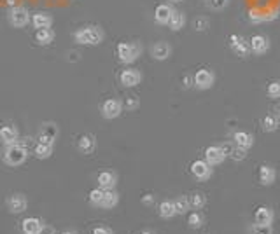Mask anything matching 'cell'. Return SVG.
Masks as SVG:
<instances>
[{"label": "cell", "instance_id": "1", "mask_svg": "<svg viewBox=\"0 0 280 234\" xmlns=\"http://www.w3.org/2000/svg\"><path fill=\"white\" fill-rule=\"evenodd\" d=\"M104 30L100 27H84V28H79V30L74 34V39H76L77 44L81 46H98V44L104 42Z\"/></svg>", "mask_w": 280, "mask_h": 234}, {"label": "cell", "instance_id": "2", "mask_svg": "<svg viewBox=\"0 0 280 234\" xmlns=\"http://www.w3.org/2000/svg\"><path fill=\"white\" fill-rule=\"evenodd\" d=\"M142 55V46L138 42H121L118 44V58L121 63L131 65Z\"/></svg>", "mask_w": 280, "mask_h": 234}, {"label": "cell", "instance_id": "3", "mask_svg": "<svg viewBox=\"0 0 280 234\" xmlns=\"http://www.w3.org/2000/svg\"><path fill=\"white\" fill-rule=\"evenodd\" d=\"M28 158L27 147H23L21 143H14V145H7L6 152H4V161L9 166H21Z\"/></svg>", "mask_w": 280, "mask_h": 234}, {"label": "cell", "instance_id": "4", "mask_svg": "<svg viewBox=\"0 0 280 234\" xmlns=\"http://www.w3.org/2000/svg\"><path fill=\"white\" fill-rule=\"evenodd\" d=\"M193 82H195L196 89L207 91V89H210L216 84V73L210 70V68H200V70H196L195 75H193Z\"/></svg>", "mask_w": 280, "mask_h": 234}, {"label": "cell", "instance_id": "5", "mask_svg": "<svg viewBox=\"0 0 280 234\" xmlns=\"http://www.w3.org/2000/svg\"><path fill=\"white\" fill-rule=\"evenodd\" d=\"M7 19H9V24L14 28H23L30 23V12H28L27 7L23 6H16L9 9V14H7Z\"/></svg>", "mask_w": 280, "mask_h": 234}, {"label": "cell", "instance_id": "6", "mask_svg": "<svg viewBox=\"0 0 280 234\" xmlns=\"http://www.w3.org/2000/svg\"><path fill=\"white\" fill-rule=\"evenodd\" d=\"M214 173V166L205 161V159H196L191 164V175L195 176L198 182H207V180L212 176Z\"/></svg>", "mask_w": 280, "mask_h": 234}, {"label": "cell", "instance_id": "7", "mask_svg": "<svg viewBox=\"0 0 280 234\" xmlns=\"http://www.w3.org/2000/svg\"><path fill=\"white\" fill-rule=\"evenodd\" d=\"M249 46H250V53L256 56H263L270 51V39L266 35L256 34L250 37L249 40Z\"/></svg>", "mask_w": 280, "mask_h": 234}, {"label": "cell", "instance_id": "8", "mask_svg": "<svg viewBox=\"0 0 280 234\" xmlns=\"http://www.w3.org/2000/svg\"><path fill=\"white\" fill-rule=\"evenodd\" d=\"M228 158L226 150L222 149V145H208L205 149V161H207L210 166H217V164H222Z\"/></svg>", "mask_w": 280, "mask_h": 234}, {"label": "cell", "instance_id": "9", "mask_svg": "<svg viewBox=\"0 0 280 234\" xmlns=\"http://www.w3.org/2000/svg\"><path fill=\"white\" fill-rule=\"evenodd\" d=\"M60 135V129L55 122H44L42 128L39 131V142L40 143H48V145H53L56 142Z\"/></svg>", "mask_w": 280, "mask_h": 234}, {"label": "cell", "instance_id": "10", "mask_svg": "<svg viewBox=\"0 0 280 234\" xmlns=\"http://www.w3.org/2000/svg\"><path fill=\"white\" fill-rule=\"evenodd\" d=\"M123 112V103L116 98H109L102 105V117L104 119H116L121 116Z\"/></svg>", "mask_w": 280, "mask_h": 234}, {"label": "cell", "instance_id": "11", "mask_svg": "<svg viewBox=\"0 0 280 234\" xmlns=\"http://www.w3.org/2000/svg\"><path fill=\"white\" fill-rule=\"evenodd\" d=\"M229 46H231L235 55L240 56V58H247V56H249V53H250L249 42H247L244 37L238 35V34H235V35L229 37Z\"/></svg>", "mask_w": 280, "mask_h": 234}, {"label": "cell", "instance_id": "12", "mask_svg": "<svg viewBox=\"0 0 280 234\" xmlns=\"http://www.w3.org/2000/svg\"><path fill=\"white\" fill-rule=\"evenodd\" d=\"M119 81L125 88H135L142 82V73H140L137 68H126V70L121 72L119 75Z\"/></svg>", "mask_w": 280, "mask_h": 234}, {"label": "cell", "instance_id": "13", "mask_svg": "<svg viewBox=\"0 0 280 234\" xmlns=\"http://www.w3.org/2000/svg\"><path fill=\"white\" fill-rule=\"evenodd\" d=\"M7 208H9V212L14 213V215L27 212V208H28L27 196H25V194H12V196H9V199H7Z\"/></svg>", "mask_w": 280, "mask_h": 234}, {"label": "cell", "instance_id": "14", "mask_svg": "<svg viewBox=\"0 0 280 234\" xmlns=\"http://www.w3.org/2000/svg\"><path fill=\"white\" fill-rule=\"evenodd\" d=\"M151 56L154 58L156 61H165L172 56V46L165 40H159V42L152 44L151 47Z\"/></svg>", "mask_w": 280, "mask_h": 234}, {"label": "cell", "instance_id": "15", "mask_svg": "<svg viewBox=\"0 0 280 234\" xmlns=\"http://www.w3.org/2000/svg\"><path fill=\"white\" fill-rule=\"evenodd\" d=\"M275 220V212L270 206H259L254 212V222L261 224V225H271Z\"/></svg>", "mask_w": 280, "mask_h": 234}, {"label": "cell", "instance_id": "16", "mask_svg": "<svg viewBox=\"0 0 280 234\" xmlns=\"http://www.w3.org/2000/svg\"><path fill=\"white\" fill-rule=\"evenodd\" d=\"M275 180H277V170L271 164H263L259 168V182H261V186L270 187L275 184Z\"/></svg>", "mask_w": 280, "mask_h": 234}, {"label": "cell", "instance_id": "17", "mask_svg": "<svg viewBox=\"0 0 280 234\" xmlns=\"http://www.w3.org/2000/svg\"><path fill=\"white\" fill-rule=\"evenodd\" d=\"M44 227V220L39 217H27L21 222L23 234H39Z\"/></svg>", "mask_w": 280, "mask_h": 234}, {"label": "cell", "instance_id": "18", "mask_svg": "<svg viewBox=\"0 0 280 234\" xmlns=\"http://www.w3.org/2000/svg\"><path fill=\"white\" fill-rule=\"evenodd\" d=\"M0 140H2L4 145H14L19 140V133L18 129L12 124H6L0 128Z\"/></svg>", "mask_w": 280, "mask_h": 234}, {"label": "cell", "instance_id": "19", "mask_svg": "<svg viewBox=\"0 0 280 234\" xmlns=\"http://www.w3.org/2000/svg\"><path fill=\"white\" fill-rule=\"evenodd\" d=\"M77 149H79L81 154H93L95 149H97V138L93 137V135H82V137L79 138V142H77Z\"/></svg>", "mask_w": 280, "mask_h": 234}, {"label": "cell", "instance_id": "20", "mask_svg": "<svg viewBox=\"0 0 280 234\" xmlns=\"http://www.w3.org/2000/svg\"><path fill=\"white\" fill-rule=\"evenodd\" d=\"M175 9L170 6V4H159L154 11V21L158 24H168L170 21V16Z\"/></svg>", "mask_w": 280, "mask_h": 234}, {"label": "cell", "instance_id": "21", "mask_svg": "<svg viewBox=\"0 0 280 234\" xmlns=\"http://www.w3.org/2000/svg\"><path fill=\"white\" fill-rule=\"evenodd\" d=\"M233 143L237 147H242V149L249 150L250 147L254 145V135L247 133V131H235L233 133Z\"/></svg>", "mask_w": 280, "mask_h": 234}, {"label": "cell", "instance_id": "22", "mask_svg": "<svg viewBox=\"0 0 280 234\" xmlns=\"http://www.w3.org/2000/svg\"><path fill=\"white\" fill-rule=\"evenodd\" d=\"M98 187L105 189V191H112L114 187L118 186V175L114 171H102L97 178Z\"/></svg>", "mask_w": 280, "mask_h": 234}, {"label": "cell", "instance_id": "23", "mask_svg": "<svg viewBox=\"0 0 280 234\" xmlns=\"http://www.w3.org/2000/svg\"><path fill=\"white\" fill-rule=\"evenodd\" d=\"M167 27L170 28L172 32H180L184 27H186V14H184L182 11H174Z\"/></svg>", "mask_w": 280, "mask_h": 234}, {"label": "cell", "instance_id": "24", "mask_svg": "<svg viewBox=\"0 0 280 234\" xmlns=\"http://www.w3.org/2000/svg\"><path fill=\"white\" fill-rule=\"evenodd\" d=\"M32 24H34V28H37V30L51 28L53 18H51V14H46V12H37V14L32 16Z\"/></svg>", "mask_w": 280, "mask_h": 234}, {"label": "cell", "instance_id": "25", "mask_svg": "<svg viewBox=\"0 0 280 234\" xmlns=\"http://www.w3.org/2000/svg\"><path fill=\"white\" fill-rule=\"evenodd\" d=\"M55 32L51 30V28H42V30H37L35 34V40L39 46H49V44L55 40Z\"/></svg>", "mask_w": 280, "mask_h": 234}, {"label": "cell", "instance_id": "26", "mask_svg": "<svg viewBox=\"0 0 280 234\" xmlns=\"http://www.w3.org/2000/svg\"><path fill=\"white\" fill-rule=\"evenodd\" d=\"M158 213H159V217L161 219H174V217L177 215V212H175V204H174V201H161L159 203V206H158Z\"/></svg>", "mask_w": 280, "mask_h": 234}, {"label": "cell", "instance_id": "27", "mask_svg": "<svg viewBox=\"0 0 280 234\" xmlns=\"http://www.w3.org/2000/svg\"><path fill=\"white\" fill-rule=\"evenodd\" d=\"M188 199H189V206H191L193 210H201V208H205V204H207V196L200 191L193 192Z\"/></svg>", "mask_w": 280, "mask_h": 234}, {"label": "cell", "instance_id": "28", "mask_svg": "<svg viewBox=\"0 0 280 234\" xmlns=\"http://www.w3.org/2000/svg\"><path fill=\"white\" fill-rule=\"evenodd\" d=\"M261 126L263 131H266V133H275L278 129V117H275L273 114H266L261 121Z\"/></svg>", "mask_w": 280, "mask_h": 234}, {"label": "cell", "instance_id": "29", "mask_svg": "<svg viewBox=\"0 0 280 234\" xmlns=\"http://www.w3.org/2000/svg\"><path fill=\"white\" fill-rule=\"evenodd\" d=\"M34 154L37 159H49L53 155V145L37 142V145L34 147Z\"/></svg>", "mask_w": 280, "mask_h": 234}, {"label": "cell", "instance_id": "30", "mask_svg": "<svg viewBox=\"0 0 280 234\" xmlns=\"http://www.w3.org/2000/svg\"><path fill=\"white\" fill-rule=\"evenodd\" d=\"M119 203V194L116 191H105V198H104V203H102L100 208L104 210H110V208H116Z\"/></svg>", "mask_w": 280, "mask_h": 234}, {"label": "cell", "instance_id": "31", "mask_svg": "<svg viewBox=\"0 0 280 234\" xmlns=\"http://www.w3.org/2000/svg\"><path fill=\"white\" fill-rule=\"evenodd\" d=\"M104 198H105V189H102V187H97V189H93V191L89 192V203H91L93 206H97V208L102 206Z\"/></svg>", "mask_w": 280, "mask_h": 234}, {"label": "cell", "instance_id": "32", "mask_svg": "<svg viewBox=\"0 0 280 234\" xmlns=\"http://www.w3.org/2000/svg\"><path fill=\"white\" fill-rule=\"evenodd\" d=\"M174 204H175V212H177V215H186V213L191 210V206H189V199H188V196H179L175 201H174Z\"/></svg>", "mask_w": 280, "mask_h": 234}, {"label": "cell", "instance_id": "33", "mask_svg": "<svg viewBox=\"0 0 280 234\" xmlns=\"http://www.w3.org/2000/svg\"><path fill=\"white\" fill-rule=\"evenodd\" d=\"M203 224H205V217L201 215V213H200L198 210L193 212L191 215L188 217V225H189L191 229H200Z\"/></svg>", "mask_w": 280, "mask_h": 234}, {"label": "cell", "instance_id": "34", "mask_svg": "<svg viewBox=\"0 0 280 234\" xmlns=\"http://www.w3.org/2000/svg\"><path fill=\"white\" fill-rule=\"evenodd\" d=\"M266 94H268L270 100H278L280 98V79L270 82L268 88H266Z\"/></svg>", "mask_w": 280, "mask_h": 234}, {"label": "cell", "instance_id": "35", "mask_svg": "<svg viewBox=\"0 0 280 234\" xmlns=\"http://www.w3.org/2000/svg\"><path fill=\"white\" fill-rule=\"evenodd\" d=\"M205 4H207V7L210 11H224L226 7L229 6V0H205Z\"/></svg>", "mask_w": 280, "mask_h": 234}, {"label": "cell", "instance_id": "36", "mask_svg": "<svg viewBox=\"0 0 280 234\" xmlns=\"http://www.w3.org/2000/svg\"><path fill=\"white\" fill-rule=\"evenodd\" d=\"M228 155L233 159V161H238V163H240V161H244V159H247V155H249V154H247V150H245V149H242V147L233 145V147H231V150L228 152Z\"/></svg>", "mask_w": 280, "mask_h": 234}, {"label": "cell", "instance_id": "37", "mask_svg": "<svg viewBox=\"0 0 280 234\" xmlns=\"http://www.w3.org/2000/svg\"><path fill=\"white\" fill-rule=\"evenodd\" d=\"M250 234H273V225H261L254 222L250 225Z\"/></svg>", "mask_w": 280, "mask_h": 234}, {"label": "cell", "instance_id": "38", "mask_svg": "<svg viewBox=\"0 0 280 234\" xmlns=\"http://www.w3.org/2000/svg\"><path fill=\"white\" fill-rule=\"evenodd\" d=\"M193 27H195L196 32H207L210 27V21L205 16H198V18L195 19V23H193Z\"/></svg>", "mask_w": 280, "mask_h": 234}, {"label": "cell", "instance_id": "39", "mask_svg": "<svg viewBox=\"0 0 280 234\" xmlns=\"http://www.w3.org/2000/svg\"><path fill=\"white\" fill-rule=\"evenodd\" d=\"M138 98H126V101H125V105L123 107H126L128 110H137L138 109Z\"/></svg>", "mask_w": 280, "mask_h": 234}, {"label": "cell", "instance_id": "40", "mask_svg": "<svg viewBox=\"0 0 280 234\" xmlns=\"http://www.w3.org/2000/svg\"><path fill=\"white\" fill-rule=\"evenodd\" d=\"M93 234H114L110 227H104V225H98V227L93 229Z\"/></svg>", "mask_w": 280, "mask_h": 234}, {"label": "cell", "instance_id": "41", "mask_svg": "<svg viewBox=\"0 0 280 234\" xmlns=\"http://www.w3.org/2000/svg\"><path fill=\"white\" fill-rule=\"evenodd\" d=\"M152 203H154V196H152V194H144L142 196V204H146V206H151Z\"/></svg>", "mask_w": 280, "mask_h": 234}, {"label": "cell", "instance_id": "42", "mask_svg": "<svg viewBox=\"0 0 280 234\" xmlns=\"http://www.w3.org/2000/svg\"><path fill=\"white\" fill-rule=\"evenodd\" d=\"M182 84H184V88H191V86H195V82H193V77L191 75H184L182 77Z\"/></svg>", "mask_w": 280, "mask_h": 234}, {"label": "cell", "instance_id": "43", "mask_svg": "<svg viewBox=\"0 0 280 234\" xmlns=\"http://www.w3.org/2000/svg\"><path fill=\"white\" fill-rule=\"evenodd\" d=\"M39 234H56V231H55V229L51 227V225H46V224H44L42 231H40Z\"/></svg>", "mask_w": 280, "mask_h": 234}, {"label": "cell", "instance_id": "44", "mask_svg": "<svg viewBox=\"0 0 280 234\" xmlns=\"http://www.w3.org/2000/svg\"><path fill=\"white\" fill-rule=\"evenodd\" d=\"M61 234H77V231H72V229H67V231H63Z\"/></svg>", "mask_w": 280, "mask_h": 234}, {"label": "cell", "instance_id": "45", "mask_svg": "<svg viewBox=\"0 0 280 234\" xmlns=\"http://www.w3.org/2000/svg\"><path fill=\"white\" fill-rule=\"evenodd\" d=\"M140 234H156V232H152V231H142Z\"/></svg>", "mask_w": 280, "mask_h": 234}, {"label": "cell", "instance_id": "46", "mask_svg": "<svg viewBox=\"0 0 280 234\" xmlns=\"http://www.w3.org/2000/svg\"><path fill=\"white\" fill-rule=\"evenodd\" d=\"M277 117H278V119H280V105H278V107H277Z\"/></svg>", "mask_w": 280, "mask_h": 234}, {"label": "cell", "instance_id": "47", "mask_svg": "<svg viewBox=\"0 0 280 234\" xmlns=\"http://www.w3.org/2000/svg\"><path fill=\"white\" fill-rule=\"evenodd\" d=\"M174 2H182V0H174Z\"/></svg>", "mask_w": 280, "mask_h": 234}]
</instances>
